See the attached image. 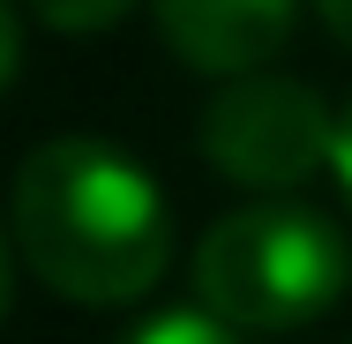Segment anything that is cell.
Segmentation results:
<instances>
[{
	"mask_svg": "<svg viewBox=\"0 0 352 344\" xmlns=\"http://www.w3.org/2000/svg\"><path fill=\"white\" fill-rule=\"evenodd\" d=\"M203 157L232 187L248 195H300L322 165H330V142H338V113L292 82V75H240V82H217L210 105H203Z\"/></svg>",
	"mask_w": 352,
	"mask_h": 344,
	"instance_id": "cell-3",
	"label": "cell"
},
{
	"mask_svg": "<svg viewBox=\"0 0 352 344\" xmlns=\"http://www.w3.org/2000/svg\"><path fill=\"white\" fill-rule=\"evenodd\" d=\"M195 307L225 330H307L352 292V240L300 195L225 209L195 240Z\"/></svg>",
	"mask_w": 352,
	"mask_h": 344,
	"instance_id": "cell-2",
	"label": "cell"
},
{
	"mask_svg": "<svg viewBox=\"0 0 352 344\" xmlns=\"http://www.w3.org/2000/svg\"><path fill=\"white\" fill-rule=\"evenodd\" d=\"M128 8H135V0H30V15H38L45 30H60V38L113 30V23H128Z\"/></svg>",
	"mask_w": 352,
	"mask_h": 344,
	"instance_id": "cell-6",
	"label": "cell"
},
{
	"mask_svg": "<svg viewBox=\"0 0 352 344\" xmlns=\"http://www.w3.org/2000/svg\"><path fill=\"white\" fill-rule=\"evenodd\" d=\"M113 344H240V330H225L203 307H165V314H142L135 330L113 337Z\"/></svg>",
	"mask_w": 352,
	"mask_h": 344,
	"instance_id": "cell-5",
	"label": "cell"
},
{
	"mask_svg": "<svg viewBox=\"0 0 352 344\" xmlns=\"http://www.w3.org/2000/svg\"><path fill=\"white\" fill-rule=\"evenodd\" d=\"M150 8H157V38L217 82L263 75L300 23V0H150Z\"/></svg>",
	"mask_w": 352,
	"mask_h": 344,
	"instance_id": "cell-4",
	"label": "cell"
},
{
	"mask_svg": "<svg viewBox=\"0 0 352 344\" xmlns=\"http://www.w3.org/2000/svg\"><path fill=\"white\" fill-rule=\"evenodd\" d=\"M15 262L75 307H135L173 262L165 187L105 135H53L8 187Z\"/></svg>",
	"mask_w": 352,
	"mask_h": 344,
	"instance_id": "cell-1",
	"label": "cell"
},
{
	"mask_svg": "<svg viewBox=\"0 0 352 344\" xmlns=\"http://www.w3.org/2000/svg\"><path fill=\"white\" fill-rule=\"evenodd\" d=\"M23 68V15H15V0H0V90L15 82Z\"/></svg>",
	"mask_w": 352,
	"mask_h": 344,
	"instance_id": "cell-7",
	"label": "cell"
},
{
	"mask_svg": "<svg viewBox=\"0 0 352 344\" xmlns=\"http://www.w3.org/2000/svg\"><path fill=\"white\" fill-rule=\"evenodd\" d=\"M315 15H322V30L352 53V0H315Z\"/></svg>",
	"mask_w": 352,
	"mask_h": 344,
	"instance_id": "cell-9",
	"label": "cell"
},
{
	"mask_svg": "<svg viewBox=\"0 0 352 344\" xmlns=\"http://www.w3.org/2000/svg\"><path fill=\"white\" fill-rule=\"evenodd\" d=\"M8 307H15V240L0 225V322H8Z\"/></svg>",
	"mask_w": 352,
	"mask_h": 344,
	"instance_id": "cell-10",
	"label": "cell"
},
{
	"mask_svg": "<svg viewBox=\"0 0 352 344\" xmlns=\"http://www.w3.org/2000/svg\"><path fill=\"white\" fill-rule=\"evenodd\" d=\"M330 172H338V195L352 209V105L338 113V142H330Z\"/></svg>",
	"mask_w": 352,
	"mask_h": 344,
	"instance_id": "cell-8",
	"label": "cell"
}]
</instances>
